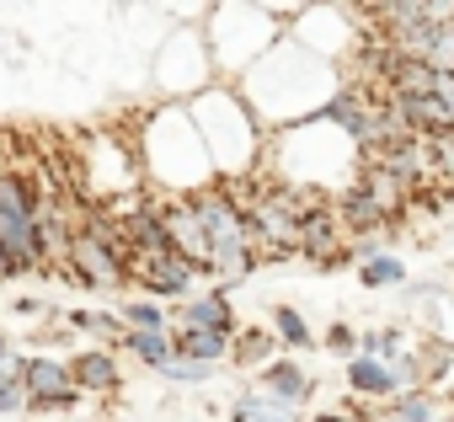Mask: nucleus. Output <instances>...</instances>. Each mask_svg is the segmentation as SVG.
<instances>
[{
    "mask_svg": "<svg viewBox=\"0 0 454 422\" xmlns=\"http://www.w3.org/2000/svg\"><path fill=\"white\" fill-rule=\"evenodd\" d=\"M187 118L214 160L219 182H247L257 176V150H262V123L247 107V97L236 86H208L203 97L187 102Z\"/></svg>",
    "mask_w": 454,
    "mask_h": 422,
    "instance_id": "f257e3e1",
    "label": "nucleus"
},
{
    "mask_svg": "<svg viewBox=\"0 0 454 422\" xmlns=\"http://www.w3.org/2000/svg\"><path fill=\"white\" fill-rule=\"evenodd\" d=\"M43 176L22 166H0V268L6 278L49 273V257L38 246V215H43Z\"/></svg>",
    "mask_w": 454,
    "mask_h": 422,
    "instance_id": "f03ea898",
    "label": "nucleus"
},
{
    "mask_svg": "<svg viewBox=\"0 0 454 422\" xmlns=\"http://www.w3.org/2000/svg\"><path fill=\"white\" fill-rule=\"evenodd\" d=\"M59 273H70L86 289H129V241L102 203L81 198L70 208V246Z\"/></svg>",
    "mask_w": 454,
    "mask_h": 422,
    "instance_id": "7ed1b4c3",
    "label": "nucleus"
},
{
    "mask_svg": "<svg viewBox=\"0 0 454 422\" xmlns=\"http://www.w3.org/2000/svg\"><path fill=\"white\" fill-rule=\"evenodd\" d=\"M187 203H192V215L203 225V241H208V278H219L214 289L231 294V284H241V278H252L262 268V257L252 252V236H247L241 203L231 198V187H224V182L192 192Z\"/></svg>",
    "mask_w": 454,
    "mask_h": 422,
    "instance_id": "20e7f679",
    "label": "nucleus"
},
{
    "mask_svg": "<svg viewBox=\"0 0 454 422\" xmlns=\"http://www.w3.org/2000/svg\"><path fill=\"white\" fill-rule=\"evenodd\" d=\"M22 395H27V411L33 417H49V411H75L86 395L70 385V358H54V353H27L22 358Z\"/></svg>",
    "mask_w": 454,
    "mask_h": 422,
    "instance_id": "39448f33",
    "label": "nucleus"
},
{
    "mask_svg": "<svg viewBox=\"0 0 454 422\" xmlns=\"http://www.w3.org/2000/svg\"><path fill=\"white\" fill-rule=\"evenodd\" d=\"M129 284L145 294V300H160V305H182L198 294L203 273L192 262H182L176 252H150V257H129Z\"/></svg>",
    "mask_w": 454,
    "mask_h": 422,
    "instance_id": "423d86ee",
    "label": "nucleus"
},
{
    "mask_svg": "<svg viewBox=\"0 0 454 422\" xmlns=\"http://www.w3.org/2000/svg\"><path fill=\"white\" fill-rule=\"evenodd\" d=\"M300 257L316 262V268L348 262V231H342L332 203H310L305 215H300Z\"/></svg>",
    "mask_w": 454,
    "mask_h": 422,
    "instance_id": "0eeeda50",
    "label": "nucleus"
},
{
    "mask_svg": "<svg viewBox=\"0 0 454 422\" xmlns=\"http://www.w3.org/2000/svg\"><path fill=\"white\" fill-rule=\"evenodd\" d=\"M171 332H219V337H236V332H241V321H236L231 294L208 284V289H198L192 300L171 305Z\"/></svg>",
    "mask_w": 454,
    "mask_h": 422,
    "instance_id": "6e6552de",
    "label": "nucleus"
},
{
    "mask_svg": "<svg viewBox=\"0 0 454 422\" xmlns=\"http://www.w3.org/2000/svg\"><path fill=\"white\" fill-rule=\"evenodd\" d=\"M70 385L81 395H118L123 390V363L113 348H81L70 358Z\"/></svg>",
    "mask_w": 454,
    "mask_h": 422,
    "instance_id": "1a4fd4ad",
    "label": "nucleus"
},
{
    "mask_svg": "<svg viewBox=\"0 0 454 422\" xmlns=\"http://www.w3.org/2000/svg\"><path fill=\"white\" fill-rule=\"evenodd\" d=\"M257 390L273 395V401L289 406V411H305V406L316 401V374L300 369V358H278V363H268V369L257 374Z\"/></svg>",
    "mask_w": 454,
    "mask_h": 422,
    "instance_id": "9d476101",
    "label": "nucleus"
},
{
    "mask_svg": "<svg viewBox=\"0 0 454 422\" xmlns=\"http://www.w3.org/2000/svg\"><path fill=\"white\" fill-rule=\"evenodd\" d=\"M342 379L353 395H374V401H395L401 395V379H395V363H380V358H348L342 363Z\"/></svg>",
    "mask_w": 454,
    "mask_h": 422,
    "instance_id": "9b49d317",
    "label": "nucleus"
},
{
    "mask_svg": "<svg viewBox=\"0 0 454 422\" xmlns=\"http://www.w3.org/2000/svg\"><path fill=\"white\" fill-rule=\"evenodd\" d=\"M231 363L262 374L268 363H278V337H273L268 326H241V332L231 337Z\"/></svg>",
    "mask_w": 454,
    "mask_h": 422,
    "instance_id": "f8f14e48",
    "label": "nucleus"
},
{
    "mask_svg": "<svg viewBox=\"0 0 454 422\" xmlns=\"http://www.w3.org/2000/svg\"><path fill=\"white\" fill-rule=\"evenodd\" d=\"M224 417H231V422H300L305 411H289V406H278L273 395H262L257 385H247V390H236L231 406H224Z\"/></svg>",
    "mask_w": 454,
    "mask_h": 422,
    "instance_id": "ddd939ff",
    "label": "nucleus"
},
{
    "mask_svg": "<svg viewBox=\"0 0 454 422\" xmlns=\"http://www.w3.org/2000/svg\"><path fill=\"white\" fill-rule=\"evenodd\" d=\"M449 417V406L433 395V390H401L395 401H385V411H380V422H443Z\"/></svg>",
    "mask_w": 454,
    "mask_h": 422,
    "instance_id": "4468645a",
    "label": "nucleus"
},
{
    "mask_svg": "<svg viewBox=\"0 0 454 422\" xmlns=\"http://www.w3.org/2000/svg\"><path fill=\"white\" fill-rule=\"evenodd\" d=\"M134 363H145V369H166L171 358H176V337L171 332H123V342H118Z\"/></svg>",
    "mask_w": 454,
    "mask_h": 422,
    "instance_id": "2eb2a0df",
    "label": "nucleus"
},
{
    "mask_svg": "<svg viewBox=\"0 0 454 422\" xmlns=\"http://www.w3.org/2000/svg\"><path fill=\"white\" fill-rule=\"evenodd\" d=\"M171 337H176V358L187 363H208V369L231 363V337H219V332H171Z\"/></svg>",
    "mask_w": 454,
    "mask_h": 422,
    "instance_id": "dca6fc26",
    "label": "nucleus"
},
{
    "mask_svg": "<svg viewBox=\"0 0 454 422\" xmlns=\"http://www.w3.org/2000/svg\"><path fill=\"white\" fill-rule=\"evenodd\" d=\"M118 321H123V332H171V310L160 300H145V294H129L118 305Z\"/></svg>",
    "mask_w": 454,
    "mask_h": 422,
    "instance_id": "f3484780",
    "label": "nucleus"
},
{
    "mask_svg": "<svg viewBox=\"0 0 454 422\" xmlns=\"http://www.w3.org/2000/svg\"><path fill=\"white\" fill-rule=\"evenodd\" d=\"M65 326H70L75 337H91V342H123V321H118V310H70Z\"/></svg>",
    "mask_w": 454,
    "mask_h": 422,
    "instance_id": "a211bd4d",
    "label": "nucleus"
},
{
    "mask_svg": "<svg viewBox=\"0 0 454 422\" xmlns=\"http://www.w3.org/2000/svg\"><path fill=\"white\" fill-rule=\"evenodd\" d=\"M273 337H278V348H294V353L316 348V332H310V321L294 305H273Z\"/></svg>",
    "mask_w": 454,
    "mask_h": 422,
    "instance_id": "6ab92c4d",
    "label": "nucleus"
},
{
    "mask_svg": "<svg viewBox=\"0 0 454 422\" xmlns=\"http://www.w3.org/2000/svg\"><path fill=\"white\" fill-rule=\"evenodd\" d=\"M358 353L364 358H380V363H395L406 353V332L401 326H364L358 332Z\"/></svg>",
    "mask_w": 454,
    "mask_h": 422,
    "instance_id": "aec40b11",
    "label": "nucleus"
},
{
    "mask_svg": "<svg viewBox=\"0 0 454 422\" xmlns=\"http://www.w3.org/2000/svg\"><path fill=\"white\" fill-rule=\"evenodd\" d=\"M358 284H364V289H406V262H401L395 252H380L374 262L358 268Z\"/></svg>",
    "mask_w": 454,
    "mask_h": 422,
    "instance_id": "412c9836",
    "label": "nucleus"
},
{
    "mask_svg": "<svg viewBox=\"0 0 454 422\" xmlns=\"http://www.w3.org/2000/svg\"><path fill=\"white\" fill-rule=\"evenodd\" d=\"M22 358H6L0 363V417H12V411H27V395H22Z\"/></svg>",
    "mask_w": 454,
    "mask_h": 422,
    "instance_id": "4be33fe9",
    "label": "nucleus"
},
{
    "mask_svg": "<svg viewBox=\"0 0 454 422\" xmlns=\"http://www.w3.org/2000/svg\"><path fill=\"white\" fill-rule=\"evenodd\" d=\"M219 369H208V363H187V358H171L166 369H160V379H171V385H208Z\"/></svg>",
    "mask_w": 454,
    "mask_h": 422,
    "instance_id": "5701e85b",
    "label": "nucleus"
},
{
    "mask_svg": "<svg viewBox=\"0 0 454 422\" xmlns=\"http://www.w3.org/2000/svg\"><path fill=\"white\" fill-rule=\"evenodd\" d=\"M321 348H326V353H342V358H358V326L332 321V326H326V337H321Z\"/></svg>",
    "mask_w": 454,
    "mask_h": 422,
    "instance_id": "b1692460",
    "label": "nucleus"
},
{
    "mask_svg": "<svg viewBox=\"0 0 454 422\" xmlns=\"http://www.w3.org/2000/svg\"><path fill=\"white\" fill-rule=\"evenodd\" d=\"M12 310H17V316H43V310H49V305H43V300H38V294H22V300H17V305H12Z\"/></svg>",
    "mask_w": 454,
    "mask_h": 422,
    "instance_id": "393cba45",
    "label": "nucleus"
},
{
    "mask_svg": "<svg viewBox=\"0 0 454 422\" xmlns=\"http://www.w3.org/2000/svg\"><path fill=\"white\" fill-rule=\"evenodd\" d=\"M12 358V337H6V326H0V363Z\"/></svg>",
    "mask_w": 454,
    "mask_h": 422,
    "instance_id": "a878e982",
    "label": "nucleus"
},
{
    "mask_svg": "<svg viewBox=\"0 0 454 422\" xmlns=\"http://www.w3.org/2000/svg\"><path fill=\"white\" fill-rule=\"evenodd\" d=\"M0 284H6V268H0Z\"/></svg>",
    "mask_w": 454,
    "mask_h": 422,
    "instance_id": "bb28decb",
    "label": "nucleus"
}]
</instances>
